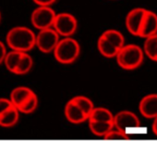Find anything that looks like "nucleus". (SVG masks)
I'll use <instances>...</instances> for the list:
<instances>
[{"label":"nucleus","instance_id":"obj_11","mask_svg":"<svg viewBox=\"0 0 157 141\" xmlns=\"http://www.w3.org/2000/svg\"><path fill=\"white\" fill-rule=\"evenodd\" d=\"M157 33V14L151 10H147L144 22L139 32V37L146 38Z\"/></svg>","mask_w":157,"mask_h":141},{"label":"nucleus","instance_id":"obj_13","mask_svg":"<svg viewBox=\"0 0 157 141\" xmlns=\"http://www.w3.org/2000/svg\"><path fill=\"white\" fill-rule=\"evenodd\" d=\"M20 111L14 105L0 114V126L10 128L14 126L20 119Z\"/></svg>","mask_w":157,"mask_h":141},{"label":"nucleus","instance_id":"obj_18","mask_svg":"<svg viewBox=\"0 0 157 141\" xmlns=\"http://www.w3.org/2000/svg\"><path fill=\"white\" fill-rule=\"evenodd\" d=\"M101 35L104 36L109 43H111L114 46H116L118 49L125 45V38L123 34L117 30L109 29L105 31Z\"/></svg>","mask_w":157,"mask_h":141},{"label":"nucleus","instance_id":"obj_4","mask_svg":"<svg viewBox=\"0 0 157 141\" xmlns=\"http://www.w3.org/2000/svg\"><path fill=\"white\" fill-rule=\"evenodd\" d=\"M56 13L51 6H37L31 14V22L38 31L53 27Z\"/></svg>","mask_w":157,"mask_h":141},{"label":"nucleus","instance_id":"obj_3","mask_svg":"<svg viewBox=\"0 0 157 141\" xmlns=\"http://www.w3.org/2000/svg\"><path fill=\"white\" fill-rule=\"evenodd\" d=\"M143 57V51L137 44H125L118 50L116 55L118 65L125 70L138 68L142 64Z\"/></svg>","mask_w":157,"mask_h":141},{"label":"nucleus","instance_id":"obj_20","mask_svg":"<svg viewBox=\"0 0 157 141\" xmlns=\"http://www.w3.org/2000/svg\"><path fill=\"white\" fill-rule=\"evenodd\" d=\"M22 53L19 52V51H15V50H10V52L7 53L3 64L5 65L6 68L8 69V71L11 72L14 74L15 70L18 66V64L21 60Z\"/></svg>","mask_w":157,"mask_h":141},{"label":"nucleus","instance_id":"obj_16","mask_svg":"<svg viewBox=\"0 0 157 141\" xmlns=\"http://www.w3.org/2000/svg\"><path fill=\"white\" fill-rule=\"evenodd\" d=\"M90 131L97 136H105L110 130L114 128V124L111 122H95L88 121Z\"/></svg>","mask_w":157,"mask_h":141},{"label":"nucleus","instance_id":"obj_7","mask_svg":"<svg viewBox=\"0 0 157 141\" xmlns=\"http://www.w3.org/2000/svg\"><path fill=\"white\" fill-rule=\"evenodd\" d=\"M114 128L126 132L128 128H139L140 122L138 116L130 111H120L114 115Z\"/></svg>","mask_w":157,"mask_h":141},{"label":"nucleus","instance_id":"obj_26","mask_svg":"<svg viewBox=\"0 0 157 141\" xmlns=\"http://www.w3.org/2000/svg\"><path fill=\"white\" fill-rule=\"evenodd\" d=\"M37 6H52L56 2V0H33Z\"/></svg>","mask_w":157,"mask_h":141},{"label":"nucleus","instance_id":"obj_10","mask_svg":"<svg viewBox=\"0 0 157 141\" xmlns=\"http://www.w3.org/2000/svg\"><path fill=\"white\" fill-rule=\"evenodd\" d=\"M141 115L148 119L157 117V94L152 93L143 97L139 104Z\"/></svg>","mask_w":157,"mask_h":141},{"label":"nucleus","instance_id":"obj_6","mask_svg":"<svg viewBox=\"0 0 157 141\" xmlns=\"http://www.w3.org/2000/svg\"><path fill=\"white\" fill-rule=\"evenodd\" d=\"M59 40L60 36L53 27L40 30L35 37V47L44 54H50L53 53Z\"/></svg>","mask_w":157,"mask_h":141},{"label":"nucleus","instance_id":"obj_27","mask_svg":"<svg viewBox=\"0 0 157 141\" xmlns=\"http://www.w3.org/2000/svg\"><path fill=\"white\" fill-rule=\"evenodd\" d=\"M153 119H154V121H153V123L151 124V130H152L153 134L155 135H157V117H155Z\"/></svg>","mask_w":157,"mask_h":141},{"label":"nucleus","instance_id":"obj_1","mask_svg":"<svg viewBox=\"0 0 157 141\" xmlns=\"http://www.w3.org/2000/svg\"><path fill=\"white\" fill-rule=\"evenodd\" d=\"M36 34L28 27L16 26L11 28L6 35L7 45L10 50L29 53L35 47Z\"/></svg>","mask_w":157,"mask_h":141},{"label":"nucleus","instance_id":"obj_19","mask_svg":"<svg viewBox=\"0 0 157 141\" xmlns=\"http://www.w3.org/2000/svg\"><path fill=\"white\" fill-rule=\"evenodd\" d=\"M33 65V59L29 54V53H22L21 60L18 64V66L15 70L14 74L16 75H25L28 74Z\"/></svg>","mask_w":157,"mask_h":141},{"label":"nucleus","instance_id":"obj_22","mask_svg":"<svg viewBox=\"0 0 157 141\" xmlns=\"http://www.w3.org/2000/svg\"><path fill=\"white\" fill-rule=\"evenodd\" d=\"M38 105H39V99H38V96L36 95V93L34 92L33 94V96L25 103H23L21 106H20L18 108V110L20 111L21 113L31 114L37 110Z\"/></svg>","mask_w":157,"mask_h":141},{"label":"nucleus","instance_id":"obj_12","mask_svg":"<svg viewBox=\"0 0 157 141\" xmlns=\"http://www.w3.org/2000/svg\"><path fill=\"white\" fill-rule=\"evenodd\" d=\"M33 93L34 91L32 89L25 86H19L12 90L10 100L15 107L19 108L23 103H25L33 96Z\"/></svg>","mask_w":157,"mask_h":141},{"label":"nucleus","instance_id":"obj_24","mask_svg":"<svg viewBox=\"0 0 157 141\" xmlns=\"http://www.w3.org/2000/svg\"><path fill=\"white\" fill-rule=\"evenodd\" d=\"M11 106H13V104L10 102V98H0V114Z\"/></svg>","mask_w":157,"mask_h":141},{"label":"nucleus","instance_id":"obj_2","mask_svg":"<svg viewBox=\"0 0 157 141\" xmlns=\"http://www.w3.org/2000/svg\"><path fill=\"white\" fill-rule=\"evenodd\" d=\"M55 59L62 65H70L76 62L81 54V45L71 37H63L59 40L53 51Z\"/></svg>","mask_w":157,"mask_h":141},{"label":"nucleus","instance_id":"obj_15","mask_svg":"<svg viewBox=\"0 0 157 141\" xmlns=\"http://www.w3.org/2000/svg\"><path fill=\"white\" fill-rule=\"evenodd\" d=\"M97 48H98V51L100 52V54L106 58L116 57V55L119 50L118 48L114 46L111 43H109L102 35L99 37V39L97 41Z\"/></svg>","mask_w":157,"mask_h":141},{"label":"nucleus","instance_id":"obj_9","mask_svg":"<svg viewBox=\"0 0 157 141\" xmlns=\"http://www.w3.org/2000/svg\"><path fill=\"white\" fill-rule=\"evenodd\" d=\"M64 113L66 119L74 124H80L88 121V115L78 107L71 99L66 103Z\"/></svg>","mask_w":157,"mask_h":141},{"label":"nucleus","instance_id":"obj_21","mask_svg":"<svg viewBox=\"0 0 157 141\" xmlns=\"http://www.w3.org/2000/svg\"><path fill=\"white\" fill-rule=\"evenodd\" d=\"M71 100L80 107L89 117V114L91 113V112L93 111V109L94 108V104L93 102V101L83 95H77L73 98H71Z\"/></svg>","mask_w":157,"mask_h":141},{"label":"nucleus","instance_id":"obj_17","mask_svg":"<svg viewBox=\"0 0 157 141\" xmlns=\"http://www.w3.org/2000/svg\"><path fill=\"white\" fill-rule=\"evenodd\" d=\"M143 51L150 59L157 62V33L145 38Z\"/></svg>","mask_w":157,"mask_h":141},{"label":"nucleus","instance_id":"obj_28","mask_svg":"<svg viewBox=\"0 0 157 141\" xmlns=\"http://www.w3.org/2000/svg\"><path fill=\"white\" fill-rule=\"evenodd\" d=\"M0 22H1V12H0Z\"/></svg>","mask_w":157,"mask_h":141},{"label":"nucleus","instance_id":"obj_23","mask_svg":"<svg viewBox=\"0 0 157 141\" xmlns=\"http://www.w3.org/2000/svg\"><path fill=\"white\" fill-rule=\"evenodd\" d=\"M104 138L105 140H128L129 136L126 132L113 128L104 136Z\"/></svg>","mask_w":157,"mask_h":141},{"label":"nucleus","instance_id":"obj_5","mask_svg":"<svg viewBox=\"0 0 157 141\" xmlns=\"http://www.w3.org/2000/svg\"><path fill=\"white\" fill-rule=\"evenodd\" d=\"M53 29L60 37H71L78 29V20L74 15L67 12L56 13Z\"/></svg>","mask_w":157,"mask_h":141},{"label":"nucleus","instance_id":"obj_8","mask_svg":"<svg viewBox=\"0 0 157 141\" xmlns=\"http://www.w3.org/2000/svg\"><path fill=\"white\" fill-rule=\"evenodd\" d=\"M144 8H135L131 9L126 16V27L127 30L135 36L139 35L141 26L144 22V19L147 13Z\"/></svg>","mask_w":157,"mask_h":141},{"label":"nucleus","instance_id":"obj_25","mask_svg":"<svg viewBox=\"0 0 157 141\" xmlns=\"http://www.w3.org/2000/svg\"><path fill=\"white\" fill-rule=\"evenodd\" d=\"M8 51H7V46L6 44L0 41V65L3 64V61H4V58L7 54Z\"/></svg>","mask_w":157,"mask_h":141},{"label":"nucleus","instance_id":"obj_14","mask_svg":"<svg viewBox=\"0 0 157 141\" xmlns=\"http://www.w3.org/2000/svg\"><path fill=\"white\" fill-rule=\"evenodd\" d=\"M114 114L110 110L105 107H95L93 109L91 113L89 114L88 121H95V122H111L113 123Z\"/></svg>","mask_w":157,"mask_h":141}]
</instances>
